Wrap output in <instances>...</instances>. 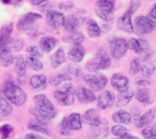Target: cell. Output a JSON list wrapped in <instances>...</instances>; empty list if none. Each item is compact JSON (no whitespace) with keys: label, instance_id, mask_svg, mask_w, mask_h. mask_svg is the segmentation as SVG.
Returning <instances> with one entry per match:
<instances>
[{"label":"cell","instance_id":"6da1fadb","mask_svg":"<svg viewBox=\"0 0 156 139\" xmlns=\"http://www.w3.org/2000/svg\"><path fill=\"white\" fill-rule=\"evenodd\" d=\"M0 97L6 99L15 106H21L27 99L26 93L15 82L7 80L0 89Z\"/></svg>","mask_w":156,"mask_h":139},{"label":"cell","instance_id":"7a4b0ae2","mask_svg":"<svg viewBox=\"0 0 156 139\" xmlns=\"http://www.w3.org/2000/svg\"><path fill=\"white\" fill-rule=\"evenodd\" d=\"M111 65V59L108 52L104 48H100L92 59L85 64L87 70L91 73H98L107 70Z\"/></svg>","mask_w":156,"mask_h":139},{"label":"cell","instance_id":"3957f363","mask_svg":"<svg viewBox=\"0 0 156 139\" xmlns=\"http://www.w3.org/2000/svg\"><path fill=\"white\" fill-rule=\"evenodd\" d=\"M76 87L71 82H66L63 84L60 90H56L53 93L56 102L62 106H70L75 102V95L76 93Z\"/></svg>","mask_w":156,"mask_h":139},{"label":"cell","instance_id":"277c9868","mask_svg":"<svg viewBox=\"0 0 156 139\" xmlns=\"http://www.w3.org/2000/svg\"><path fill=\"white\" fill-rule=\"evenodd\" d=\"M128 48L140 55L144 61L149 60L152 55L149 42L143 38H130L128 41Z\"/></svg>","mask_w":156,"mask_h":139},{"label":"cell","instance_id":"5b68a950","mask_svg":"<svg viewBox=\"0 0 156 139\" xmlns=\"http://www.w3.org/2000/svg\"><path fill=\"white\" fill-rule=\"evenodd\" d=\"M134 32L139 36L149 35L155 31L156 24L152 22L147 16H138L134 21Z\"/></svg>","mask_w":156,"mask_h":139},{"label":"cell","instance_id":"8992f818","mask_svg":"<svg viewBox=\"0 0 156 139\" xmlns=\"http://www.w3.org/2000/svg\"><path fill=\"white\" fill-rule=\"evenodd\" d=\"M86 18L85 11H78L66 18L64 28L69 33L77 32V29L82 25Z\"/></svg>","mask_w":156,"mask_h":139},{"label":"cell","instance_id":"52a82bcc","mask_svg":"<svg viewBox=\"0 0 156 139\" xmlns=\"http://www.w3.org/2000/svg\"><path fill=\"white\" fill-rule=\"evenodd\" d=\"M84 80L89 86L91 90L95 92H101L104 90L108 82V77L105 75L101 73H90L85 75Z\"/></svg>","mask_w":156,"mask_h":139},{"label":"cell","instance_id":"ba28073f","mask_svg":"<svg viewBox=\"0 0 156 139\" xmlns=\"http://www.w3.org/2000/svg\"><path fill=\"white\" fill-rule=\"evenodd\" d=\"M128 41L123 38H114L110 41L111 54L114 59H120L128 50Z\"/></svg>","mask_w":156,"mask_h":139},{"label":"cell","instance_id":"9c48e42d","mask_svg":"<svg viewBox=\"0 0 156 139\" xmlns=\"http://www.w3.org/2000/svg\"><path fill=\"white\" fill-rule=\"evenodd\" d=\"M42 18V15L36 12H27L20 18L17 22V28L20 31H28L37 21Z\"/></svg>","mask_w":156,"mask_h":139},{"label":"cell","instance_id":"30bf717a","mask_svg":"<svg viewBox=\"0 0 156 139\" xmlns=\"http://www.w3.org/2000/svg\"><path fill=\"white\" fill-rule=\"evenodd\" d=\"M35 107L38 109L50 114L57 115V110L53 102L44 94H37L34 96Z\"/></svg>","mask_w":156,"mask_h":139},{"label":"cell","instance_id":"8fae6325","mask_svg":"<svg viewBox=\"0 0 156 139\" xmlns=\"http://www.w3.org/2000/svg\"><path fill=\"white\" fill-rule=\"evenodd\" d=\"M46 24L53 29H59L63 27L66 18L63 13L58 11L51 10L46 15Z\"/></svg>","mask_w":156,"mask_h":139},{"label":"cell","instance_id":"7c38bea8","mask_svg":"<svg viewBox=\"0 0 156 139\" xmlns=\"http://www.w3.org/2000/svg\"><path fill=\"white\" fill-rule=\"evenodd\" d=\"M109 124L105 119H101L100 124L91 127L90 134L93 139H106L109 136Z\"/></svg>","mask_w":156,"mask_h":139},{"label":"cell","instance_id":"4fadbf2b","mask_svg":"<svg viewBox=\"0 0 156 139\" xmlns=\"http://www.w3.org/2000/svg\"><path fill=\"white\" fill-rule=\"evenodd\" d=\"M116 96L110 90H104L97 98L98 106L101 109H106L110 108L115 103Z\"/></svg>","mask_w":156,"mask_h":139},{"label":"cell","instance_id":"5bb4252c","mask_svg":"<svg viewBox=\"0 0 156 139\" xmlns=\"http://www.w3.org/2000/svg\"><path fill=\"white\" fill-rule=\"evenodd\" d=\"M111 83L119 93H125L129 90V79L120 73L113 75L111 79Z\"/></svg>","mask_w":156,"mask_h":139},{"label":"cell","instance_id":"9a60e30c","mask_svg":"<svg viewBox=\"0 0 156 139\" xmlns=\"http://www.w3.org/2000/svg\"><path fill=\"white\" fill-rule=\"evenodd\" d=\"M76 96L78 100L82 104L91 103V102L97 100V97H96L94 92L90 89L84 86H81L79 89H77Z\"/></svg>","mask_w":156,"mask_h":139},{"label":"cell","instance_id":"2e32d148","mask_svg":"<svg viewBox=\"0 0 156 139\" xmlns=\"http://www.w3.org/2000/svg\"><path fill=\"white\" fill-rule=\"evenodd\" d=\"M82 121L84 123L93 127L97 126L100 124L101 118L98 110L96 108H90L82 115Z\"/></svg>","mask_w":156,"mask_h":139},{"label":"cell","instance_id":"e0dca14e","mask_svg":"<svg viewBox=\"0 0 156 139\" xmlns=\"http://www.w3.org/2000/svg\"><path fill=\"white\" fill-rule=\"evenodd\" d=\"M85 55V50L82 44H74L73 47L69 50L67 57L69 59L75 64L80 63L84 59Z\"/></svg>","mask_w":156,"mask_h":139},{"label":"cell","instance_id":"ac0fdd59","mask_svg":"<svg viewBox=\"0 0 156 139\" xmlns=\"http://www.w3.org/2000/svg\"><path fill=\"white\" fill-rule=\"evenodd\" d=\"M117 25L120 31L126 33H133L134 27L132 21V16L125 12L123 15L118 18Z\"/></svg>","mask_w":156,"mask_h":139},{"label":"cell","instance_id":"d6986e66","mask_svg":"<svg viewBox=\"0 0 156 139\" xmlns=\"http://www.w3.org/2000/svg\"><path fill=\"white\" fill-rule=\"evenodd\" d=\"M58 44V40L53 36H44L40 39L39 47L43 53H50Z\"/></svg>","mask_w":156,"mask_h":139},{"label":"cell","instance_id":"ffe728a7","mask_svg":"<svg viewBox=\"0 0 156 139\" xmlns=\"http://www.w3.org/2000/svg\"><path fill=\"white\" fill-rule=\"evenodd\" d=\"M14 57L10 49L5 44H0V64L8 67L14 62Z\"/></svg>","mask_w":156,"mask_h":139},{"label":"cell","instance_id":"44dd1931","mask_svg":"<svg viewBox=\"0 0 156 139\" xmlns=\"http://www.w3.org/2000/svg\"><path fill=\"white\" fill-rule=\"evenodd\" d=\"M112 119L119 125H129L132 122V115L126 110L120 109L113 113Z\"/></svg>","mask_w":156,"mask_h":139},{"label":"cell","instance_id":"7402d4cb","mask_svg":"<svg viewBox=\"0 0 156 139\" xmlns=\"http://www.w3.org/2000/svg\"><path fill=\"white\" fill-rule=\"evenodd\" d=\"M30 112L35 116L37 121H38L40 123H41L44 125H47L50 124L52 119H54L56 115L50 114V113L41 111V110L37 108L35 106L30 109Z\"/></svg>","mask_w":156,"mask_h":139},{"label":"cell","instance_id":"603a6c76","mask_svg":"<svg viewBox=\"0 0 156 139\" xmlns=\"http://www.w3.org/2000/svg\"><path fill=\"white\" fill-rule=\"evenodd\" d=\"M156 115V109L155 108H152L146 112V113L142 115L139 120L136 122V125L138 128H143L145 127L150 125L155 119Z\"/></svg>","mask_w":156,"mask_h":139},{"label":"cell","instance_id":"cb8c5ba5","mask_svg":"<svg viewBox=\"0 0 156 139\" xmlns=\"http://www.w3.org/2000/svg\"><path fill=\"white\" fill-rule=\"evenodd\" d=\"M66 61V53L62 47L58 49L50 56V64L53 68H58Z\"/></svg>","mask_w":156,"mask_h":139},{"label":"cell","instance_id":"d4e9b609","mask_svg":"<svg viewBox=\"0 0 156 139\" xmlns=\"http://www.w3.org/2000/svg\"><path fill=\"white\" fill-rule=\"evenodd\" d=\"M47 82V76L43 74L34 75L30 79V85L34 90H41L46 87Z\"/></svg>","mask_w":156,"mask_h":139},{"label":"cell","instance_id":"484cf974","mask_svg":"<svg viewBox=\"0 0 156 139\" xmlns=\"http://www.w3.org/2000/svg\"><path fill=\"white\" fill-rule=\"evenodd\" d=\"M66 119L69 126L72 131H79L82 128V116L79 113H72Z\"/></svg>","mask_w":156,"mask_h":139},{"label":"cell","instance_id":"4316f807","mask_svg":"<svg viewBox=\"0 0 156 139\" xmlns=\"http://www.w3.org/2000/svg\"><path fill=\"white\" fill-rule=\"evenodd\" d=\"M134 94L135 93L131 90H128L125 93H119L117 97V101L115 102L116 106L122 108V107L127 105L134 97Z\"/></svg>","mask_w":156,"mask_h":139},{"label":"cell","instance_id":"83f0119b","mask_svg":"<svg viewBox=\"0 0 156 139\" xmlns=\"http://www.w3.org/2000/svg\"><path fill=\"white\" fill-rule=\"evenodd\" d=\"M72 78L73 77L68 73H56V74L52 75L51 76L49 77L48 82L50 85L58 86L65 82L72 80Z\"/></svg>","mask_w":156,"mask_h":139},{"label":"cell","instance_id":"f1b7e54d","mask_svg":"<svg viewBox=\"0 0 156 139\" xmlns=\"http://www.w3.org/2000/svg\"><path fill=\"white\" fill-rule=\"evenodd\" d=\"M26 69H27V65H26L25 60L21 55H19L17 57L15 60V70L18 78H23L25 76Z\"/></svg>","mask_w":156,"mask_h":139},{"label":"cell","instance_id":"f546056e","mask_svg":"<svg viewBox=\"0 0 156 139\" xmlns=\"http://www.w3.org/2000/svg\"><path fill=\"white\" fill-rule=\"evenodd\" d=\"M87 32L90 38H98L101 35V27L94 19H89L87 22Z\"/></svg>","mask_w":156,"mask_h":139},{"label":"cell","instance_id":"4dcf8cb0","mask_svg":"<svg viewBox=\"0 0 156 139\" xmlns=\"http://www.w3.org/2000/svg\"><path fill=\"white\" fill-rule=\"evenodd\" d=\"M12 31H13V23H9L0 29V44H4L11 38Z\"/></svg>","mask_w":156,"mask_h":139},{"label":"cell","instance_id":"1f68e13d","mask_svg":"<svg viewBox=\"0 0 156 139\" xmlns=\"http://www.w3.org/2000/svg\"><path fill=\"white\" fill-rule=\"evenodd\" d=\"M97 9L108 13L114 14L115 11V2L112 0H100L96 2Z\"/></svg>","mask_w":156,"mask_h":139},{"label":"cell","instance_id":"d6a6232c","mask_svg":"<svg viewBox=\"0 0 156 139\" xmlns=\"http://www.w3.org/2000/svg\"><path fill=\"white\" fill-rule=\"evenodd\" d=\"M134 96H135L136 99L141 103L151 104V102H152L149 90L146 88H141L137 90L134 94Z\"/></svg>","mask_w":156,"mask_h":139},{"label":"cell","instance_id":"836d02e7","mask_svg":"<svg viewBox=\"0 0 156 139\" xmlns=\"http://www.w3.org/2000/svg\"><path fill=\"white\" fill-rule=\"evenodd\" d=\"M27 126L28 129L36 131V132H39L43 134H47V135L50 134V131L47 128H45V125L40 123L36 119H30L27 123Z\"/></svg>","mask_w":156,"mask_h":139},{"label":"cell","instance_id":"e575fe53","mask_svg":"<svg viewBox=\"0 0 156 139\" xmlns=\"http://www.w3.org/2000/svg\"><path fill=\"white\" fill-rule=\"evenodd\" d=\"M62 40L66 43H70L74 45V44H82L85 41V36L79 32H74V33H69V35H65L62 38Z\"/></svg>","mask_w":156,"mask_h":139},{"label":"cell","instance_id":"d590c367","mask_svg":"<svg viewBox=\"0 0 156 139\" xmlns=\"http://www.w3.org/2000/svg\"><path fill=\"white\" fill-rule=\"evenodd\" d=\"M25 62L27 67H28L30 70H33V71L40 72L44 69V64L37 58L27 57L25 59Z\"/></svg>","mask_w":156,"mask_h":139},{"label":"cell","instance_id":"8d00e7d4","mask_svg":"<svg viewBox=\"0 0 156 139\" xmlns=\"http://www.w3.org/2000/svg\"><path fill=\"white\" fill-rule=\"evenodd\" d=\"M13 108L10 102L0 97V117H7L12 114Z\"/></svg>","mask_w":156,"mask_h":139},{"label":"cell","instance_id":"74e56055","mask_svg":"<svg viewBox=\"0 0 156 139\" xmlns=\"http://www.w3.org/2000/svg\"><path fill=\"white\" fill-rule=\"evenodd\" d=\"M4 44H5L10 49L11 51L17 52L22 49L23 46H24V41L21 39H17V38H10Z\"/></svg>","mask_w":156,"mask_h":139},{"label":"cell","instance_id":"f35d334b","mask_svg":"<svg viewBox=\"0 0 156 139\" xmlns=\"http://www.w3.org/2000/svg\"><path fill=\"white\" fill-rule=\"evenodd\" d=\"M156 70V63L155 64L152 61H149V62L146 63L145 64L142 65L141 72L143 73V76L145 77L148 78L150 77L154 73H155Z\"/></svg>","mask_w":156,"mask_h":139},{"label":"cell","instance_id":"ab89813d","mask_svg":"<svg viewBox=\"0 0 156 139\" xmlns=\"http://www.w3.org/2000/svg\"><path fill=\"white\" fill-rule=\"evenodd\" d=\"M142 65L143 64H142L141 60L140 58H136V59L133 60L129 65V74L132 76H135L137 73H140V71H141Z\"/></svg>","mask_w":156,"mask_h":139},{"label":"cell","instance_id":"60d3db41","mask_svg":"<svg viewBox=\"0 0 156 139\" xmlns=\"http://www.w3.org/2000/svg\"><path fill=\"white\" fill-rule=\"evenodd\" d=\"M58 131H59V134L63 136H69L72 134L73 131L70 129L69 126L66 118H64L59 123V126H58Z\"/></svg>","mask_w":156,"mask_h":139},{"label":"cell","instance_id":"b9f144b4","mask_svg":"<svg viewBox=\"0 0 156 139\" xmlns=\"http://www.w3.org/2000/svg\"><path fill=\"white\" fill-rule=\"evenodd\" d=\"M142 135L146 139L156 137V125H149L142 130Z\"/></svg>","mask_w":156,"mask_h":139},{"label":"cell","instance_id":"7bdbcfd3","mask_svg":"<svg viewBox=\"0 0 156 139\" xmlns=\"http://www.w3.org/2000/svg\"><path fill=\"white\" fill-rule=\"evenodd\" d=\"M111 132L114 135L117 137H123L126 134L128 133V129L123 125H116L111 128Z\"/></svg>","mask_w":156,"mask_h":139},{"label":"cell","instance_id":"ee69618b","mask_svg":"<svg viewBox=\"0 0 156 139\" xmlns=\"http://www.w3.org/2000/svg\"><path fill=\"white\" fill-rule=\"evenodd\" d=\"M67 70H68V73L71 76L78 77L82 73V69H81L80 66L78 65L77 64H75V63L68 64V66H67Z\"/></svg>","mask_w":156,"mask_h":139},{"label":"cell","instance_id":"f6af8a7d","mask_svg":"<svg viewBox=\"0 0 156 139\" xmlns=\"http://www.w3.org/2000/svg\"><path fill=\"white\" fill-rule=\"evenodd\" d=\"M14 131L13 126L9 124H5L0 127V136L1 139H7L9 137L11 133Z\"/></svg>","mask_w":156,"mask_h":139},{"label":"cell","instance_id":"bcb514c9","mask_svg":"<svg viewBox=\"0 0 156 139\" xmlns=\"http://www.w3.org/2000/svg\"><path fill=\"white\" fill-rule=\"evenodd\" d=\"M27 51L30 54V57L37 58V59H40L44 56L42 50L37 46H30V47H27Z\"/></svg>","mask_w":156,"mask_h":139},{"label":"cell","instance_id":"7dc6e473","mask_svg":"<svg viewBox=\"0 0 156 139\" xmlns=\"http://www.w3.org/2000/svg\"><path fill=\"white\" fill-rule=\"evenodd\" d=\"M95 13L101 19H102L103 21H106V22H111V21H113L114 18V15L111 13H108V12H104V11L100 10V9H97L95 10Z\"/></svg>","mask_w":156,"mask_h":139},{"label":"cell","instance_id":"c3c4849f","mask_svg":"<svg viewBox=\"0 0 156 139\" xmlns=\"http://www.w3.org/2000/svg\"><path fill=\"white\" fill-rule=\"evenodd\" d=\"M141 5V2L140 1H132L130 2V5H129V9L126 10V13L128 14V15H131L132 16L134 13L136 12V11L139 9Z\"/></svg>","mask_w":156,"mask_h":139},{"label":"cell","instance_id":"681fc988","mask_svg":"<svg viewBox=\"0 0 156 139\" xmlns=\"http://www.w3.org/2000/svg\"><path fill=\"white\" fill-rule=\"evenodd\" d=\"M73 8V3L70 2H63L59 5V9L62 12H69Z\"/></svg>","mask_w":156,"mask_h":139},{"label":"cell","instance_id":"f907efd6","mask_svg":"<svg viewBox=\"0 0 156 139\" xmlns=\"http://www.w3.org/2000/svg\"><path fill=\"white\" fill-rule=\"evenodd\" d=\"M147 17L152 21V22L156 24V2L154 4L153 7L151 9L150 12H149Z\"/></svg>","mask_w":156,"mask_h":139},{"label":"cell","instance_id":"816d5d0a","mask_svg":"<svg viewBox=\"0 0 156 139\" xmlns=\"http://www.w3.org/2000/svg\"><path fill=\"white\" fill-rule=\"evenodd\" d=\"M25 139H48L41 134H36V133H27L25 135Z\"/></svg>","mask_w":156,"mask_h":139},{"label":"cell","instance_id":"f5cc1de1","mask_svg":"<svg viewBox=\"0 0 156 139\" xmlns=\"http://www.w3.org/2000/svg\"><path fill=\"white\" fill-rule=\"evenodd\" d=\"M53 5L50 2H45L43 5H41V8H40V10L44 12H49L50 11L53 10Z\"/></svg>","mask_w":156,"mask_h":139},{"label":"cell","instance_id":"db71d44e","mask_svg":"<svg viewBox=\"0 0 156 139\" xmlns=\"http://www.w3.org/2000/svg\"><path fill=\"white\" fill-rule=\"evenodd\" d=\"M140 114H141V112H140V109H139L138 108H136V107H133V108H132V114H131V115L133 116L136 122L139 120V119H140V116H141V115Z\"/></svg>","mask_w":156,"mask_h":139},{"label":"cell","instance_id":"11a10c76","mask_svg":"<svg viewBox=\"0 0 156 139\" xmlns=\"http://www.w3.org/2000/svg\"><path fill=\"white\" fill-rule=\"evenodd\" d=\"M136 85L140 86H146L151 85V82L147 79H140L136 81Z\"/></svg>","mask_w":156,"mask_h":139},{"label":"cell","instance_id":"9f6ffc18","mask_svg":"<svg viewBox=\"0 0 156 139\" xmlns=\"http://www.w3.org/2000/svg\"><path fill=\"white\" fill-rule=\"evenodd\" d=\"M112 24L111 23H106V24H102L101 27V33L103 32V33H106V32L109 31L111 29V27H112Z\"/></svg>","mask_w":156,"mask_h":139},{"label":"cell","instance_id":"6f0895ef","mask_svg":"<svg viewBox=\"0 0 156 139\" xmlns=\"http://www.w3.org/2000/svg\"><path fill=\"white\" fill-rule=\"evenodd\" d=\"M120 139H140V138H139L138 137H136V136L132 135V134L127 133V134H126L125 135H123V137H120Z\"/></svg>","mask_w":156,"mask_h":139},{"label":"cell","instance_id":"680465c9","mask_svg":"<svg viewBox=\"0 0 156 139\" xmlns=\"http://www.w3.org/2000/svg\"><path fill=\"white\" fill-rule=\"evenodd\" d=\"M33 5H43L44 3H45V1H43V0H31L30 2Z\"/></svg>","mask_w":156,"mask_h":139},{"label":"cell","instance_id":"91938a15","mask_svg":"<svg viewBox=\"0 0 156 139\" xmlns=\"http://www.w3.org/2000/svg\"><path fill=\"white\" fill-rule=\"evenodd\" d=\"M2 2L3 4L9 5V4H11V3H12V2H12V1H9V0H8V1H2Z\"/></svg>","mask_w":156,"mask_h":139},{"label":"cell","instance_id":"94428289","mask_svg":"<svg viewBox=\"0 0 156 139\" xmlns=\"http://www.w3.org/2000/svg\"><path fill=\"white\" fill-rule=\"evenodd\" d=\"M148 139H156V137H152V138H148Z\"/></svg>","mask_w":156,"mask_h":139},{"label":"cell","instance_id":"6125c7cd","mask_svg":"<svg viewBox=\"0 0 156 139\" xmlns=\"http://www.w3.org/2000/svg\"><path fill=\"white\" fill-rule=\"evenodd\" d=\"M116 139H120V138H116Z\"/></svg>","mask_w":156,"mask_h":139}]
</instances>
